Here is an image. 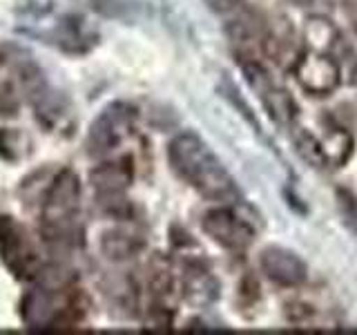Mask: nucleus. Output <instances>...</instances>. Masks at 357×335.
I'll return each instance as SVG.
<instances>
[{"mask_svg": "<svg viewBox=\"0 0 357 335\" xmlns=\"http://www.w3.org/2000/svg\"><path fill=\"white\" fill-rule=\"evenodd\" d=\"M78 197H81L78 177L72 170H63L54 181L47 201H45V226L54 232H63L70 228L74 215L78 212Z\"/></svg>", "mask_w": 357, "mask_h": 335, "instance_id": "7ed1b4c3", "label": "nucleus"}, {"mask_svg": "<svg viewBox=\"0 0 357 335\" xmlns=\"http://www.w3.org/2000/svg\"><path fill=\"white\" fill-rule=\"evenodd\" d=\"M134 128V110L126 103H114L100 112L87 134L89 154H105L130 137Z\"/></svg>", "mask_w": 357, "mask_h": 335, "instance_id": "f03ea898", "label": "nucleus"}, {"mask_svg": "<svg viewBox=\"0 0 357 335\" xmlns=\"http://www.w3.org/2000/svg\"><path fill=\"white\" fill-rule=\"evenodd\" d=\"M143 248V239L139 234H132L126 230H114L107 232L103 237V253L112 260H128V257H134Z\"/></svg>", "mask_w": 357, "mask_h": 335, "instance_id": "ddd939ff", "label": "nucleus"}, {"mask_svg": "<svg viewBox=\"0 0 357 335\" xmlns=\"http://www.w3.org/2000/svg\"><path fill=\"white\" fill-rule=\"evenodd\" d=\"M261 271L279 286H299L306 279V264L295 253L271 246L261 255Z\"/></svg>", "mask_w": 357, "mask_h": 335, "instance_id": "6e6552de", "label": "nucleus"}, {"mask_svg": "<svg viewBox=\"0 0 357 335\" xmlns=\"http://www.w3.org/2000/svg\"><path fill=\"white\" fill-rule=\"evenodd\" d=\"M185 295L195 304H210L217 297V282L208 271L192 268L185 275Z\"/></svg>", "mask_w": 357, "mask_h": 335, "instance_id": "f8f14e48", "label": "nucleus"}, {"mask_svg": "<svg viewBox=\"0 0 357 335\" xmlns=\"http://www.w3.org/2000/svg\"><path fill=\"white\" fill-rule=\"evenodd\" d=\"M92 188L98 193V197H119L132 181V168L130 161H114L103 163L89 174Z\"/></svg>", "mask_w": 357, "mask_h": 335, "instance_id": "9d476101", "label": "nucleus"}, {"mask_svg": "<svg viewBox=\"0 0 357 335\" xmlns=\"http://www.w3.org/2000/svg\"><path fill=\"white\" fill-rule=\"evenodd\" d=\"M344 206H346V217H349V221L357 228V201L349 197L344 201Z\"/></svg>", "mask_w": 357, "mask_h": 335, "instance_id": "a211bd4d", "label": "nucleus"}, {"mask_svg": "<svg viewBox=\"0 0 357 335\" xmlns=\"http://www.w3.org/2000/svg\"><path fill=\"white\" fill-rule=\"evenodd\" d=\"M261 20L255 14H243L237 20H232L230 25V36L237 43H250L261 36Z\"/></svg>", "mask_w": 357, "mask_h": 335, "instance_id": "2eb2a0df", "label": "nucleus"}, {"mask_svg": "<svg viewBox=\"0 0 357 335\" xmlns=\"http://www.w3.org/2000/svg\"><path fill=\"white\" fill-rule=\"evenodd\" d=\"M295 76L297 83L315 96H326L340 85V67L324 52L301 54L295 63Z\"/></svg>", "mask_w": 357, "mask_h": 335, "instance_id": "423d86ee", "label": "nucleus"}, {"mask_svg": "<svg viewBox=\"0 0 357 335\" xmlns=\"http://www.w3.org/2000/svg\"><path fill=\"white\" fill-rule=\"evenodd\" d=\"M306 31H308L310 38H317V40H312V45H315V52H324L333 40V27L328 25L326 20H310Z\"/></svg>", "mask_w": 357, "mask_h": 335, "instance_id": "dca6fc26", "label": "nucleus"}, {"mask_svg": "<svg viewBox=\"0 0 357 335\" xmlns=\"http://www.w3.org/2000/svg\"><path fill=\"white\" fill-rule=\"evenodd\" d=\"M241 67H243L245 78H248L252 89L259 94L264 107L268 110V114L273 117V121L279 123V126H288V123L297 117V105H295L293 96H290L286 89L277 87L273 83V78L268 76V72L259 63L245 61Z\"/></svg>", "mask_w": 357, "mask_h": 335, "instance_id": "20e7f679", "label": "nucleus"}, {"mask_svg": "<svg viewBox=\"0 0 357 335\" xmlns=\"http://www.w3.org/2000/svg\"><path fill=\"white\" fill-rule=\"evenodd\" d=\"M0 253L11 271H16V275L27 271L31 251L25 239V230L11 217H0Z\"/></svg>", "mask_w": 357, "mask_h": 335, "instance_id": "1a4fd4ad", "label": "nucleus"}, {"mask_svg": "<svg viewBox=\"0 0 357 335\" xmlns=\"http://www.w3.org/2000/svg\"><path fill=\"white\" fill-rule=\"evenodd\" d=\"M266 50L268 54L273 56L277 63L282 65H293L299 61V50H297V40L293 36V31L288 27H284V31L279 34H271V36H266Z\"/></svg>", "mask_w": 357, "mask_h": 335, "instance_id": "4468645a", "label": "nucleus"}, {"mask_svg": "<svg viewBox=\"0 0 357 335\" xmlns=\"http://www.w3.org/2000/svg\"><path fill=\"white\" fill-rule=\"evenodd\" d=\"M167 154H170L172 170L206 199L223 201V204H232L239 199V190L232 177L197 134H178L170 143Z\"/></svg>", "mask_w": 357, "mask_h": 335, "instance_id": "f257e3e1", "label": "nucleus"}, {"mask_svg": "<svg viewBox=\"0 0 357 335\" xmlns=\"http://www.w3.org/2000/svg\"><path fill=\"white\" fill-rule=\"evenodd\" d=\"M290 3H295V5H310L312 0H290Z\"/></svg>", "mask_w": 357, "mask_h": 335, "instance_id": "6ab92c4d", "label": "nucleus"}, {"mask_svg": "<svg viewBox=\"0 0 357 335\" xmlns=\"http://www.w3.org/2000/svg\"><path fill=\"white\" fill-rule=\"evenodd\" d=\"M204 230L210 234L217 244L226 246L232 251L248 248L255 232L241 217H237L230 208H217L210 210L204 217Z\"/></svg>", "mask_w": 357, "mask_h": 335, "instance_id": "0eeeda50", "label": "nucleus"}, {"mask_svg": "<svg viewBox=\"0 0 357 335\" xmlns=\"http://www.w3.org/2000/svg\"><path fill=\"white\" fill-rule=\"evenodd\" d=\"M206 3L210 5V9H215V11H230L237 7L241 0H206Z\"/></svg>", "mask_w": 357, "mask_h": 335, "instance_id": "f3484780", "label": "nucleus"}, {"mask_svg": "<svg viewBox=\"0 0 357 335\" xmlns=\"http://www.w3.org/2000/svg\"><path fill=\"white\" fill-rule=\"evenodd\" d=\"M54 315V299L47 290H31L22 302V320L31 329L45 327Z\"/></svg>", "mask_w": 357, "mask_h": 335, "instance_id": "9b49d317", "label": "nucleus"}, {"mask_svg": "<svg viewBox=\"0 0 357 335\" xmlns=\"http://www.w3.org/2000/svg\"><path fill=\"white\" fill-rule=\"evenodd\" d=\"M297 148L310 163L340 168L353 154V137L342 128H333L324 139H315L308 132L297 137Z\"/></svg>", "mask_w": 357, "mask_h": 335, "instance_id": "39448f33", "label": "nucleus"}]
</instances>
